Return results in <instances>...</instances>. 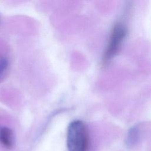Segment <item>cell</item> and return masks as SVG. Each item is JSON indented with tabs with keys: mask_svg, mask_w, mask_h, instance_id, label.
Masks as SVG:
<instances>
[{
	"mask_svg": "<svg viewBox=\"0 0 151 151\" xmlns=\"http://www.w3.org/2000/svg\"><path fill=\"white\" fill-rule=\"evenodd\" d=\"M88 136L83 122L77 120L72 122L68 127L67 145L68 151H87Z\"/></svg>",
	"mask_w": 151,
	"mask_h": 151,
	"instance_id": "obj_1",
	"label": "cell"
},
{
	"mask_svg": "<svg viewBox=\"0 0 151 151\" xmlns=\"http://www.w3.org/2000/svg\"><path fill=\"white\" fill-rule=\"evenodd\" d=\"M126 28L122 23L118 22L115 24L103 57L104 62H107L116 54L126 35Z\"/></svg>",
	"mask_w": 151,
	"mask_h": 151,
	"instance_id": "obj_2",
	"label": "cell"
},
{
	"mask_svg": "<svg viewBox=\"0 0 151 151\" xmlns=\"http://www.w3.org/2000/svg\"><path fill=\"white\" fill-rule=\"evenodd\" d=\"M0 143L6 149L12 147L14 138L12 131L9 128L3 127L0 129Z\"/></svg>",
	"mask_w": 151,
	"mask_h": 151,
	"instance_id": "obj_3",
	"label": "cell"
},
{
	"mask_svg": "<svg viewBox=\"0 0 151 151\" xmlns=\"http://www.w3.org/2000/svg\"><path fill=\"white\" fill-rule=\"evenodd\" d=\"M9 67L8 59L4 56L0 55V81L5 76Z\"/></svg>",
	"mask_w": 151,
	"mask_h": 151,
	"instance_id": "obj_4",
	"label": "cell"
}]
</instances>
